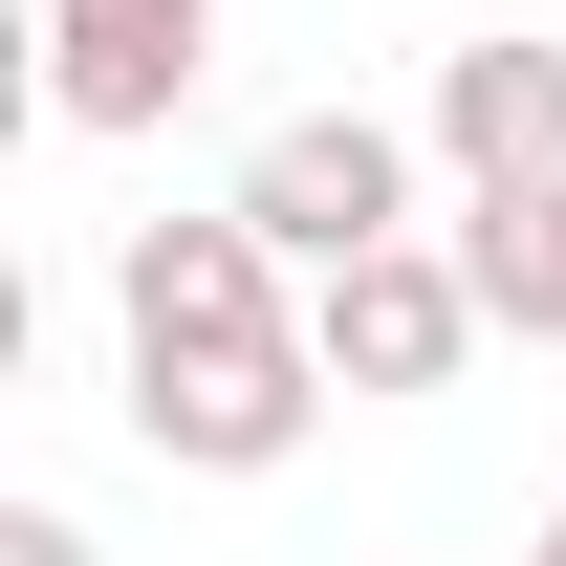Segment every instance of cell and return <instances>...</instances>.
<instances>
[{
  "mask_svg": "<svg viewBox=\"0 0 566 566\" xmlns=\"http://www.w3.org/2000/svg\"><path fill=\"white\" fill-rule=\"evenodd\" d=\"M523 566H566V501H545V523H523Z\"/></svg>",
  "mask_w": 566,
  "mask_h": 566,
  "instance_id": "cell-9",
  "label": "cell"
},
{
  "mask_svg": "<svg viewBox=\"0 0 566 566\" xmlns=\"http://www.w3.org/2000/svg\"><path fill=\"white\" fill-rule=\"evenodd\" d=\"M197 66H218V0H44V109L66 132H175Z\"/></svg>",
  "mask_w": 566,
  "mask_h": 566,
  "instance_id": "cell-5",
  "label": "cell"
},
{
  "mask_svg": "<svg viewBox=\"0 0 566 566\" xmlns=\"http://www.w3.org/2000/svg\"><path fill=\"white\" fill-rule=\"evenodd\" d=\"M0 566H87V523L66 501H0Z\"/></svg>",
  "mask_w": 566,
  "mask_h": 566,
  "instance_id": "cell-8",
  "label": "cell"
},
{
  "mask_svg": "<svg viewBox=\"0 0 566 566\" xmlns=\"http://www.w3.org/2000/svg\"><path fill=\"white\" fill-rule=\"evenodd\" d=\"M415 153L436 132H392V109H283V132L240 153V218L327 283V262H370V240H415Z\"/></svg>",
  "mask_w": 566,
  "mask_h": 566,
  "instance_id": "cell-2",
  "label": "cell"
},
{
  "mask_svg": "<svg viewBox=\"0 0 566 566\" xmlns=\"http://www.w3.org/2000/svg\"><path fill=\"white\" fill-rule=\"evenodd\" d=\"M305 349H327V392H436L480 349V262L458 240H370V262L305 283Z\"/></svg>",
  "mask_w": 566,
  "mask_h": 566,
  "instance_id": "cell-4",
  "label": "cell"
},
{
  "mask_svg": "<svg viewBox=\"0 0 566 566\" xmlns=\"http://www.w3.org/2000/svg\"><path fill=\"white\" fill-rule=\"evenodd\" d=\"M132 436L175 480H283L305 436H327V349L283 327V349H132Z\"/></svg>",
  "mask_w": 566,
  "mask_h": 566,
  "instance_id": "cell-3",
  "label": "cell"
},
{
  "mask_svg": "<svg viewBox=\"0 0 566 566\" xmlns=\"http://www.w3.org/2000/svg\"><path fill=\"white\" fill-rule=\"evenodd\" d=\"M458 262H480V327L566 349V175L545 197H458Z\"/></svg>",
  "mask_w": 566,
  "mask_h": 566,
  "instance_id": "cell-7",
  "label": "cell"
},
{
  "mask_svg": "<svg viewBox=\"0 0 566 566\" xmlns=\"http://www.w3.org/2000/svg\"><path fill=\"white\" fill-rule=\"evenodd\" d=\"M109 327H132V349H283V327H305V262H283L240 197L218 218H132V240H109Z\"/></svg>",
  "mask_w": 566,
  "mask_h": 566,
  "instance_id": "cell-1",
  "label": "cell"
},
{
  "mask_svg": "<svg viewBox=\"0 0 566 566\" xmlns=\"http://www.w3.org/2000/svg\"><path fill=\"white\" fill-rule=\"evenodd\" d=\"M436 175H458V197H545L566 175V44H523V22H501V44H436Z\"/></svg>",
  "mask_w": 566,
  "mask_h": 566,
  "instance_id": "cell-6",
  "label": "cell"
}]
</instances>
